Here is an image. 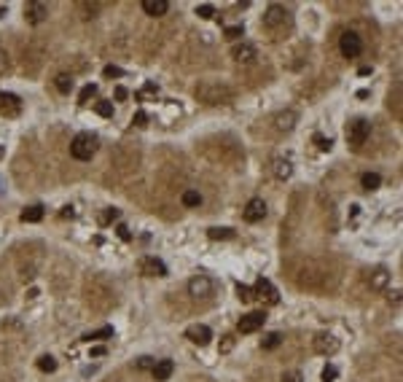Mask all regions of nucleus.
<instances>
[{
  "label": "nucleus",
  "instance_id": "31",
  "mask_svg": "<svg viewBox=\"0 0 403 382\" xmlns=\"http://www.w3.org/2000/svg\"><path fill=\"white\" fill-rule=\"evenodd\" d=\"M153 366H156V358H151V355H143V358H137L134 369H137V371H151Z\"/></svg>",
  "mask_w": 403,
  "mask_h": 382
},
{
  "label": "nucleus",
  "instance_id": "7",
  "mask_svg": "<svg viewBox=\"0 0 403 382\" xmlns=\"http://www.w3.org/2000/svg\"><path fill=\"white\" fill-rule=\"evenodd\" d=\"M22 113V97L14 92H0V116L17 119Z\"/></svg>",
  "mask_w": 403,
  "mask_h": 382
},
{
  "label": "nucleus",
  "instance_id": "36",
  "mask_svg": "<svg viewBox=\"0 0 403 382\" xmlns=\"http://www.w3.org/2000/svg\"><path fill=\"white\" fill-rule=\"evenodd\" d=\"M236 296H239V299L242 301H253L255 299V296H253V288H250V285H236Z\"/></svg>",
  "mask_w": 403,
  "mask_h": 382
},
{
  "label": "nucleus",
  "instance_id": "3",
  "mask_svg": "<svg viewBox=\"0 0 403 382\" xmlns=\"http://www.w3.org/2000/svg\"><path fill=\"white\" fill-rule=\"evenodd\" d=\"M369 135H371V124L366 119H352L347 124V140L352 143V148H363V143L369 140Z\"/></svg>",
  "mask_w": 403,
  "mask_h": 382
},
{
  "label": "nucleus",
  "instance_id": "22",
  "mask_svg": "<svg viewBox=\"0 0 403 382\" xmlns=\"http://www.w3.org/2000/svg\"><path fill=\"white\" fill-rule=\"evenodd\" d=\"M274 175L280 180H288L290 175H293V164H290L288 159H277V162H274Z\"/></svg>",
  "mask_w": 403,
  "mask_h": 382
},
{
  "label": "nucleus",
  "instance_id": "20",
  "mask_svg": "<svg viewBox=\"0 0 403 382\" xmlns=\"http://www.w3.org/2000/svg\"><path fill=\"white\" fill-rule=\"evenodd\" d=\"M43 218V205H30V208L22 210V221L24 224H38Z\"/></svg>",
  "mask_w": 403,
  "mask_h": 382
},
{
  "label": "nucleus",
  "instance_id": "24",
  "mask_svg": "<svg viewBox=\"0 0 403 382\" xmlns=\"http://www.w3.org/2000/svg\"><path fill=\"white\" fill-rule=\"evenodd\" d=\"M280 345H282V334H277V331H271L261 339V350H277Z\"/></svg>",
  "mask_w": 403,
  "mask_h": 382
},
{
  "label": "nucleus",
  "instance_id": "10",
  "mask_svg": "<svg viewBox=\"0 0 403 382\" xmlns=\"http://www.w3.org/2000/svg\"><path fill=\"white\" fill-rule=\"evenodd\" d=\"M231 57H234V62L239 65H250L255 57H258V49H255V43H236L234 49H231Z\"/></svg>",
  "mask_w": 403,
  "mask_h": 382
},
{
  "label": "nucleus",
  "instance_id": "1",
  "mask_svg": "<svg viewBox=\"0 0 403 382\" xmlns=\"http://www.w3.org/2000/svg\"><path fill=\"white\" fill-rule=\"evenodd\" d=\"M196 97H199L204 105H226V103H231L234 92L220 81H204V84L196 87Z\"/></svg>",
  "mask_w": 403,
  "mask_h": 382
},
{
  "label": "nucleus",
  "instance_id": "51",
  "mask_svg": "<svg viewBox=\"0 0 403 382\" xmlns=\"http://www.w3.org/2000/svg\"><path fill=\"white\" fill-rule=\"evenodd\" d=\"M3 154H6V151H3V148H0V159H3Z\"/></svg>",
  "mask_w": 403,
  "mask_h": 382
},
{
  "label": "nucleus",
  "instance_id": "38",
  "mask_svg": "<svg viewBox=\"0 0 403 382\" xmlns=\"http://www.w3.org/2000/svg\"><path fill=\"white\" fill-rule=\"evenodd\" d=\"M218 350H220V353H231V350H234V336H229V334H226L223 339H220Z\"/></svg>",
  "mask_w": 403,
  "mask_h": 382
},
{
  "label": "nucleus",
  "instance_id": "41",
  "mask_svg": "<svg viewBox=\"0 0 403 382\" xmlns=\"http://www.w3.org/2000/svg\"><path fill=\"white\" fill-rule=\"evenodd\" d=\"M116 234H118V237L124 240V243H129V240H132V232H129V226H124V224L116 226Z\"/></svg>",
  "mask_w": 403,
  "mask_h": 382
},
{
  "label": "nucleus",
  "instance_id": "18",
  "mask_svg": "<svg viewBox=\"0 0 403 382\" xmlns=\"http://www.w3.org/2000/svg\"><path fill=\"white\" fill-rule=\"evenodd\" d=\"M169 8L167 0H143V11L148 14V17H164Z\"/></svg>",
  "mask_w": 403,
  "mask_h": 382
},
{
  "label": "nucleus",
  "instance_id": "50",
  "mask_svg": "<svg viewBox=\"0 0 403 382\" xmlns=\"http://www.w3.org/2000/svg\"><path fill=\"white\" fill-rule=\"evenodd\" d=\"M6 14H8V8H3V6H0V19L6 17Z\"/></svg>",
  "mask_w": 403,
  "mask_h": 382
},
{
  "label": "nucleus",
  "instance_id": "11",
  "mask_svg": "<svg viewBox=\"0 0 403 382\" xmlns=\"http://www.w3.org/2000/svg\"><path fill=\"white\" fill-rule=\"evenodd\" d=\"M253 296H255V299H261V301H266V304H277V301H280V296H277V288H274V285H271L266 278H261L258 283H255Z\"/></svg>",
  "mask_w": 403,
  "mask_h": 382
},
{
  "label": "nucleus",
  "instance_id": "27",
  "mask_svg": "<svg viewBox=\"0 0 403 382\" xmlns=\"http://www.w3.org/2000/svg\"><path fill=\"white\" fill-rule=\"evenodd\" d=\"M54 84H57V89H59V92H62V94H67L70 89H73V75H67V73H59V75H57V81H54Z\"/></svg>",
  "mask_w": 403,
  "mask_h": 382
},
{
  "label": "nucleus",
  "instance_id": "28",
  "mask_svg": "<svg viewBox=\"0 0 403 382\" xmlns=\"http://www.w3.org/2000/svg\"><path fill=\"white\" fill-rule=\"evenodd\" d=\"M183 205L185 208H199L202 205V194L199 191H183Z\"/></svg>",
  "mask_w": 403,
  "mask_h": 382
},
{
  "label": "nucleus",
  "instance_id": "17",
  "mask_svg": "<svg viewBox=\"0 0 403 382\" xmlns=\"http://www.w3.org/2000/svg\"><path fill=\"white\" fill-rule=\"evenodd\" d=\"M151 371H153V380H156V382H167L169 377H172V371H175V364H172L169 358L156 361V366H153Z\"/></svg>",
  "mask_w": 403,
  "mask_h": 382
},
{
  "label": "nucleus",
  "instance_id": "45",
  "mask_svg": "<svg viewBox=\"0 0 403 382\" xmlns=\"http://www.w3.org/2000/svg\"><path fill=\"white\" fill-rule=\"evenodd\" d=\"M129 97V92H127V87H116V100L118 103H124V100Z\"/></svg>",
  "mask_w": 403,
  "mask_h": 382
},
{
  "label": "nucleus",
  "instance_id": "12",
  "mask_svg": "<svg viewBox=\"0 0 403 382\" xmlns=\"http://www.w3.org/2000/svg\"><path fill=\"white\" fill-rule=\"evenodd\" d=\"M264 320H266L264 313H248V315L239 318L236 329H239V334H253V331H258L261 326H264Z\"/></svg>",
  "mask_w": 403,
  "mask_h": 382
},
{
  "label": "nucleus",
  "instance_id": "2",
  "mask_svg": "<svg viewBox=\"0 0 403 382\" xmlns=\"http://www.w3.org/2000/svg\"><path fill=\"white\" fill-rule=\"evenodd\" d=\"M97 148H100V140H97V135H92V132L75 135L73 143H70V154H73L78 162H89V159L97 154Z\"/></svg>",
  "mask_w": 403,
  "mask_h": 382
},
{
  "label": "nucleus",
  "instance_id": "21",
  "mask_svg": "<svg viewBox=\"0 0 403 382\" xmlns=\"http://www.w3.org/2000/svg\"><path fill=\"white\" fill-rule=\"evenodd\" d=\"M207 237L210 240H234L236 232L229 229V226H213V229H207Z\"/></svg>",
  "mask_w": 403,
  "mask_h": 382
},
{
  "label": "nucleus",
  "instance_id": "34",
  "mask_svg": "<svg viewBox=\"0 0 403 382\" xmlns=\"http://www.w3.org/2000/svg\"><path fill=\"white\" fill-rule=\"evenodd\" d=\"M196 17H199V19H213L215 17V8L210 6V3H202V6H196Z\"/></svg>",
  "mask_w": 403,
  "mask_h": 382
},
{
  "label": "nucleus",
  "instance_id": "19",
  "mask_svg": "<svg viewBox=\"0 0 403 382\" xmlns=\"http://www.w3.org/2000/svg\"><path fill=\"white\" fill-rule=\"evenodd\" d=\"M387 283H390V275H387V269H374V272L369 275V285L374 291H382V288H387Z\"/></svg>",
  "mask_w": 403,
  "mask_h": 382
},
{
  "label": "nucleus",
  "instance_id": "39",
  "mask_svg": "<svg viewBox=\"0 0 403 382\" xmlns=\"http://www.w3.org/2000/svg\"><path fill=\"white\" fill-rule=\"evenodd\" d=\"M102 75H105V78H118V75H124V70L116 68V65H108V68L102 70Z\"/></svg>",
  "mask_w": 403,
  "mask_h": 382
},
{
  "label": "nucleus",
  "instance_id": "32",
  "mask_svg": "<svg viewBox=\"0 0 403 382\" xmlns=\"http://www.w3.org/2000/svg\"><path fill=\"white\" fill-rule=\"evenodd\" d=\"M312 140H315V145H317L320 151H331V148H334V140H331V138H325V135H320V132H317Z\"/></svg>",
  "mask_w": 403,
  "mask_h": 382
},
{
  "label": "nucleus",
  "instance_id": "6",
  "mask_svg": "<svg viewBox=\"0 0 403 382\" xmlns=\"http://www.w3.org/2000/svg\"><path fill=\"white\" fill-rule=\"evenodd\" d=\"M312 347H315V353H320V355H334L336 350H339V336H334L331 331H320V334H315V339H312Z\"/></svg>",
  "mask_w": 403,
  "mask_h": 382
},
{
  "label": "nucleus",
  "instance_id": "9",
  "mask_svg": "<svg viewBox=\"0 0 403 382\" xmlns=\"http://www.w3.org/2000/svg\"><path fill=\"white\" fill-rule=\"evenodd\" d=\"M185 336H188V342L204 347V345H210V339H213V331H210V326H204V323H194V326L185 329Z\"/></svg>",
  "mask_w": 403,
  "mask_h": 382
},
{
  "label": "nucleus",
  "instance_id": "35",
  "mask_svg": "<svg viewBox=\"0 0 403 382\" xmlns=\"http://www.w3.org/2000/svg\"><path fill=\"white\" fill-rule=\"evenodd\" d=\"M38 369L40 371H54L57 369V361H54L51 355H43V358H38Z\"/></svg>",
  "mask_w": 403,
  "mask_h": 382
},
{
  "label": "nucleus",
  "instance_id": "4",
  "mask_svg": "<svg viewBox=\"0 0 403 382\" xmlns=\"http://www.w3.org/2000/svg\"><path fill=\"white\" fill-rule=\"evenodd\" d=\"M188 294L194 299H210L215 294V283L210 275H196V278L188 280Z\"/></svg>",
  "mask_w": 403,
  "mask_h": 382
},
{
  "label": "nucleus",
  "instance_id": "30",
  "mask_svg": "<svg viewBox=\"0 0 403 382\" xmlns=\"http://www.w3.org/2000/svg\"><path fill=\"white\" fill-rule=\"evenodd\" d=\"M94 94H97V87H94V84H86V87L81 89V94H78V103H81V105H86L89 100L94 97Z\"/></svg>",
  "mask_w": 403,
  "mask_h": 382
},
{
  "label": "nucleus",
  "instance_id": "16",
  "mask_svg": "<svg viewBox=\"0 0 403 382\" xmlns=\"http://www.w3.org/2000/svg\"><path fill=\"white\" fill-rule=\"evenodd\" d=\"M296 110H282V113H277L274 116V129H280V132H290V129L296 127Z\"/></svg>",
  "mask_w": 403,
  "mask_h": 382
},
{
  "label": "nucleus",
  "instance_id": "23",
  "mask_svg": "<svg viewBox=\"0 0 403 382\" xmlns=\"http://www.w3.org/2000/svg\"><path fill=\"white\" fill-rule=\"evenodd\" d=\"M360 183H363V189L366 191H374V189H379L382 186V175L379 173H363Z\"/></svg>",
  "mask_w": 403,
  "mask_h": 382
},
{
  "label": "nucleus",
  "instance_id": "26",
  "mask_svg": "<svg viewBox=\"0 0 403 382\" xmlns=\"http://www.w3.org/2000/svg\"><path fill=\"white\" fill-rule=\"evenodd\" d=\"M156 94H159V87H156L153 81H148L143 89H140V92H134V100H137V103H143L145 97H156Z\"/></svg>",
  "mask_w": 403,
  "mask_h": 382
},
{
  "label": "nucleus",
  "instance_id": "48",
  "mask_svg": "<svg viewBox=\"0 0 403 382\" xmlns=\"http://www.w3.org/2000/svg\"><path fill=\"white\" fill-rule=\"evenodd\" d=\"M59 215H62V218H73V215H75V210H73V205H67V208H65V210H62V213H59Z\"/></svg>",
  "mask_w": 403,
  "mask_h": 382
},
{
  "label": "nucleus",
  "instance_id": "43",
  "mask_svg": "<svg viewBox=\"0 0 403 382\" xmlns=\"http://www.w3.org/2000/svg\"><path fill=\"white\" fill-rule=\"evenodd\" d=\"M8 73V54H6V49L0 46V75H6Z\"/></svg>",
  "mask_w": 403,
  "mask_h": 382
},
{
  "label": "nucleus",
  "instance_id": "33",
  "mask_svg": "<svg viewBox=\"0 0 403 382\" xmlns=\"http://www.w3.org/2000/svg\"><path fill=\"white\" fill-rule=\"evenodd\" d=\"M336 377H339V369H336L334 364H328V366H325V369H322L320 380H322V382H336Z\"/></svg>",
  "mask_w": 403,
  "mask_h": 382
},
{
  "label": "nucleus",
  "instance_id": "49",
  "mask_svg": "<svg viewBox=\"0 0 403 382\" xmlns=\"http://www.w3.org/2000/svg\"><path fill=\"white\" fill-rule=\"evenodd\" d=\"M105 355V347H92V358H102Z\"/></svg>",
  "mask_w": 403,
  "mask_h": 382
},
{
  "label": "nucleus",
  "instance_id": "5",
  "mask_svg": "<svg viewBox=\"0 0 403 382\" xmlns=\"http://www.w3.org/2000/svg\"><path fill=\"white\" fill-rule=\"evenodd\" d=\"M290 22V14H288V8L285 6H269L266 8V14H264V27L266 30H280V27H285V24Z\"/></svg>",
  "mask_w": 403,
  "mask_h": 382
},
{
  "label": "nucleus",
  "instance_id": "14",
  "mask_svg": "<svg viewBox=\"0 0 403 382\" xmlns=\"http://www.w3.org/2000/svg\"><path fill=\"white\" fill-rule=\"evenodd\" d=\"M46 17H49V6L40 3V0H33V3L24 6V19H27L30 24H40Z\"/></svg>",
  "mask_w": 403,
  "mask_h": 382
},
{
  "label": "nucleus",
  "instance_id": "42",
  "mask_svg": "<svg viewBox=\"0 0 403 382\" xmlns=\"http://www.w3.org/2000/svg\"><path fill=\"white\" fill-rule=\"evenodd\" d=\"M118 215H121V213H118L116 208H108V210H105V215L100 218V224H110V221H116Z\"/></svg>",
  "mask_w": 403,
  "mask_h": 382
},
{
  "label": "nucleus",
  "instance_id": "25",
  "mask_svg": "<svg viewBox=\"0 0 403 382\" xmlns=\"http://www.w3.org/2000/svg\"><path fill=\"white\" fill-rule=\"evenodd\" d=\"M110 336H113V326H105V329H100V331L86 334L84 336V342H105V339H110Z\"/></svg>",
  "mask_w": 403,
  "mask_h": 382
},
{
  "label": "nucleus",
  "instance_id": "46",
  "mask_svg": "<svg viewBox=\"0 0 403 382\" xmlns=\"http://www.w3.org/2000/svg\"><path fill=\"white\" fill-rule=\"evenodd\" d=\"M387 299H390V304H401V291H390Z\"/></svg>",
  "mask_w": 403,
  "mask_h": 382
},
{
  "label": "nucleus",
  "instance_id": "40",
  "mask_svg": "<svg viewBox=\"0 0 403 382\" xmlns=\"http://www.w3.org/2000/svg\"><path fill=\"white\" fill-rule=\"evenodd\" d=\"M280 382H304V377H301V371H285Z\"/></svg>",
  "mask_w": 403,
  "mask_h": 382
},
{
  "label": "nucleus",
  "instance_id": "29",
  "mask_svg": "<svg viewBox=\"0 0 403 382\" xmlns=\"http://www.w3.org/2000/svg\"><path fill=\"white\" fill-rule=\"evenodd\" d=\"M94 110H97L102 119H110L113 116V103H110V100H100V103L94 105Z\"/></svg>",
  "mask_w": 403,
  "mask_h": 382
},
{
  "label": "nucleus",
  "instance_id": "13",
  "mask_svg": "<svg viewBox=\"0 0 403 382\" xmlns=\"http://www.w3.org/2000/svg\"><path fill=\"white\" fill-rule=\"evenodd\" d=\"M242 215H245V221H248V224H258V221H264L266 218V202L264 199H250L248 202V208L242 210Z\"/></svg>",
  "mask_w": 403,
  "mask_h": 382
},
{
  "label": "nucleus",
  "instance_id": "44",
  "mask_svg": "<svg viewBox=\"0 0 403 382\" xmlns=\"http://www.w3.org/2000/svg\"><path fill=\"white\" fill-rule=\"evenodd\" d=\"M134 127H145V124H148V113H145V110H140V113H134Z\"/></svg>",
  "mask_w": 403,
  "mask_h": 382
},
{
  "label": "nucleus",
  "instance_id": "8",
  "mask_svg": "<svg viewBox=\"0 0 403 382\" xmlns=\"http://www.w3.org/2000/svg\"><path fill=\"white\" fill-rule=\"evenodd\" d=\"M339 49H341V54H344L347 59H355L357 54L363 52L360 35H357V33H344V35H341V41H339Z\"/></svg>",
  "mask_w": 403,
  "mask_h": 382
},
{
  "label": "nucleus",
  "instance_id": "37",
  "mask_svg": "<svg viewBox=\"0 0 403 382\" xmlns=\"http://www.w3.org/2000/svg\"><path fill=\"white\" fill-rule=\"evenodd\" d=\"M242 35H245V27H242V24L226 27V38H229V41H236V38H242Z\"/></svg>",
  "mask_w": 403,
  "mask_h": 382
},
{
  "label": "nucleus",
  "instance_id": "47",
  "mask_svg": "<svg viewBox=\"0 0 403 382\" xmlns=\"http://www.w3.org/2000/svg\"><path fill=\"white\" fill-rule=\"evenodd\" d=\"M33 278H35V269H33V266L22 272V280H24V283H27V280H33Z\"/></svg>",
  "mask_w": 403,
  "mask_h": 382
},
{
  "label": "nucleus",
  "instance_id": "15",
  "mask_svg": "<svg viewBox=\"0 0 403 382\" xmlns=\"http://www.w3.org/2000/svg\"><path fill=\"white\" fill-rule=\"evenodd\" d=\"M140 272L148 275V278H164V275H167V266H164V261L153 259V256H145V259L140 261Z\"/></svg>",
  "mask_w": 403,
  "mask_h": 382
}]
</instances>
